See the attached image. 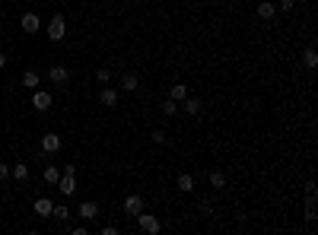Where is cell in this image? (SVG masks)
Here are the masks:
<instances>
[{"instance_id":"6da1fadb","label":"cell","mask_w":318,"mask_h":235,"mask_svg":"<svg viewBox=\"0 0 318 235\" xmlns=\"http://www.w3.org/2000/svg\"><path fill=\"white\" fill-rule=\"evenodd\" d=\"M64 35H67L64 13H54V16H51V22H48V38L51 41H64Z\"/></svg>"},{"instance_id":"7a4b0ae2","label":"cell","mask_w":318,"mask_h":235,"mask_svg":"<svg viewBox=\"0 0 318 235\" xmlns=\"http://www.w3.org/2000/svg\"><path fill=\"white\" fill-rule=\"evenodd\" d=\"M137 226H140V232H147V235H156V232L162 229V223H159L153 213H147V210L137 213Z\"/></svg>"},{"instance_id":"3957f363","label":"cell","mask_w":318,"mask_h":235,"mask_svg":"<svg viewBox=\"0 0 318 235\" xmlns=\"http://www.w3.org/2000/svg\"><path fill=\"white\" fill-rule=\"evenodd\" d=\"M48 80L54 83V86H67V83H70V70H67L64 64H54V67L48 70Z\"/></svg>"},{"instance_id":"277c9868","label":"cell","mask_w":318,"mask_h":235,"mask_svg":"<svg viewBox=\"0 0 318 235\" xmlns=\"http://www.w3.org/2000/svg\"><path fill=\"white\" fill-rule=\"evenodd\" d=\"M143 210H147V204H143L140 194H127L124 197V213L127 216H137V213H143Z\"/></svg>"},{"instance_id":"5b68a950","label":"cell","mask_w":318,"mask_h":235,"mask_svg":"<svg viewBox=\"0 0 318 235\" xmlns=\"http://www.w3.org/2000/svg\"><path fill=\"white\" fill-rule=\"evenodd\" d=\"M57 191L61 194H76V175H70V172H61V178H57Z\"/></svg>"},{"instance_id":"8992f818","label":"cell","mask_w":318,"mask_h":235,"mask_svg":"<svg viewBox=\"0 0 318 235\" xmlns=\"http://www.w3.org/2000/svg\"><path fill=\"white\" fill-rule=\"evenodd\" d=\"M76 213H80V220L92 223V220H99V204H96V200H83V204H80V210H76Z\"/></svg>"},{"instance_id":"52a82bcc","label":"cell","mask_w":318,"mask_h":235,"mask_svg":"<svg viewBox=\"0 0 318 235\" xmlns=\"http://www.w3.org/2000/svg\"><path fill=\"white\" fill-rule=\"evenodd\" d=\"M19 25H22L25 35H35V32L41 29V19H38V13H25L22 19H19Z\"/></svg>"},{"instance_id":"ba28073f","label":"cell","mask_w":318,"mask_h":235,"mask_svg":"<svg viewBox=\"0 0 318 235\" xmlns=\"http://www.w3.org/2000/svg\"><path fill=\"white\" fill-rule=\"evenodd\" d=\"M32 105H35L38 111H48L51 105H54V99H51V92H45V89H35V92H32Z\"/></svg>"},{"instance_id":"9c48e42d","label":"cell","mask_w":318,"mask_h":235,"mask_svg":"<svg viewBox=\"0 0 318 235\" xmlns=\"http://www.w3.org/2000/svg\"><path fill=\"white\" fill-rule=\"evenodd\" d=\"M118 99H121V92H118L115 86H105V89L99 92V102H102L105 108H115V105H118Z\"/></svg>"},{"instance_id":"30bf717a","label":"cell","mask_w":318,"mask_h":235,"mask_svg":"<svg viewBox=\"0 0 318 235\" xmlns=\"http://www.w3.org/2000/svg\"><path fill=\"white\" fill-rule=\"evenodd\" d=\"M57 150H61V137H57V134H45V137H41V153H45V156H54Z\"/></svg>"},{"instance_id":"8fae6325","label":"cell","mask_w":318,"mask_h":235,"mask_svg":"<svg viewBox=\"0 0 318 235\" xmlns=\"http://www.w3.org/2000/svg\"><path fill=\"white\" fill-rule=\"evenodd\" d=\"M201 99H191V95H188V99L182 102V105H178V111H185V115H191V118H197V115H201Z\"/></svg>"},{"instance_id":"7c38bea8","label":"cell","mask_w":318,"mask_h":235,"mask_svg":"<svg viewBox=\"0 0 318 235\" xmlns=\"http://www.w3.org/2000/svg\"><path fill=\"white\" fill-rule=\"evenodd\" d=\"M255 13H258V19H274V16H277V6H274L271 0H261V3L255 6Z\"/></svg>"},{"instance_id":"4fadbf2b","label":"cell","mask_w":318,"mask_h":235,"mask_svg":"<svg viewBox=\"0 0 318 235\" xmlns=\"http://www.w3.org/2000/svg\"><path fill=\"white\" fill-rule=\"evenodd\" d=\"M175 188L182 191V194H191V191H194V175H188V172H182V175L175 178Z\"/></svg>"},{"instance_id":"5bb4252c","label":"cell","mask_w":318,"mask_h":235,"mask_svg":"<svg viewBox=\"0 0 318 235\" xmlns=\"http://www.w3.org/2000/svg\"><path fill=\"white\" fill-rule=\"evenodd\" d=\"M137 89H140L137 73H121V92H137Z\"/></svg>"},{"instance_id":"9a60e30c","label":"cell","mask_w":318,"mask_h":235,"mask_svg":"<svg viewBox=\"0 0 318 235\" xmlns=\"http://www.w3.org/2000/svg\"><path fill=\"white\" fill-rule=\"evenodd\" d=\"M10 178H16L19 185H25V181H29V165H25V162H16L13 169H10Z\"/></svg>"},{"instance_id":"2e32d148","label":"cell","mask_w":318,"mask_h":235,"mask_svg":"<svg viewBox=\"0 0 318 235\" xmlns=\"http://www.w3.org/2000/svg\"><path fill=\"white\" fill-rule=\"evenodd\" d=\"M51 210H54V204H51L48 197H38V200H35V213L41 216V220H48V216H51Z\"/></svg>"},{"instance_id":"e0dca14e","label":"cell","mask_w":318,"mask_h":235,"mask_svg":"<svg viewBox=\"0 0 318 235\" xmlns=\"http://www.w3.org/2000/svg\"><path fill=\"white\" fill-rule=\"evenodd\" d=\"M303 67H306V70H315V67H318V54H315V48H306V51H303Z\"/></svg>"},{"instance_id":"ac0fdd59","label":"cell","mask_w":318,"mask_h":235,"mask_svg":"<svg viewBox=\"0 0 318 235\" xmlns=\"http://www.w3.org/2000/svg\"><path fill=\"white\" fill-rule=\"evenodd\" d=\"M38 83H41V76L35 70H25L22 73V86H25V89H38Z\"/></svg>"},{"instance_id":"d6986e66","label":"cell","mask_w":318,"mask_h":235,"mask_svg":"<svg viewBox=\"0 0 318 235\" xmlns=\"http://www.w3.org/2000/svg\"><path fill=\"white\" fill-rule=\"evenodd\" d=\"M51 216H54L57 223H67V220H70V207H67V204H57L54 210H51Z\"/></svg>"},{"instance_id":"ffe728a7","label":"cell","mask_w":318,"mask_h":235,"mask_svg":"<svg viewBox=\"0 0 318 235\" xmlns=\"http://www.w3.org/2000/svg\"><path fill=\"white\" fill-rule=\"evenodd\" d=\"M169 99H175L178 105H182V102L188 99V86H182V83H175V86H172V95H169Z\"/></svg>"},{"instance_id":"44dd1931","label":"cell","mask_w":318,"mask_h":235,"mask_svg":"<svg viewBox=\"0 0 318 235\" xmlns=\"http://www.w3.org/2000/svg\"><path fill=\"white\" fill-rule=\"evenodd\" d=\"M210 188L223 191V188H226V175H223V172H210Z\"/></svg>"},{"instance_id":"7402d4cb","label":"cell","mask_w":318,"mask_h":235,"mask_svg":"<svg viewBox=\"0 0 318 235\" xmlns=\"http://www.w3.org/2000/svg\"><path fill=\"white\" fill-rule=\"evenodd\" d=\"M162 115H166V118H175V115H178V102H175V99H166V102H162Z\"/></svg>"},{"instance_id":"603a6c76","label":"cell","mask_w":318,"mask_h":235,"mask_svg":"<svg viewBox=\"0 0 318 235\" xmlns=\"http://www.w3.org/2000/svg\"><path fill=\"white\" fill-rule=\"evenodd\" d=\"M57 178H61V169H54V165H45V181H48V185H57Z\"/></svg>"},{"instance_id":"cb8c5ba5","label":"cell","mask_w":318,"mask_h":235,"mask_svg":"<svg viewBox=\"0 0 318 235\" xmlns=\"http://www.w3.org/2000/svg\"><path fill=\"white\" fill-rule=\"evenodd\" d=\"M153 143H156V146H169L172 140H169V134H166V130H153Z\"/></svg>"},{"instance_id":"d4e9b609","label":"cell","mask_w":318,"mask_h":235,"mask_svg":"<svg viewBox=\"0 0 318 235\" xmlns=\"http://www.w3.org/2000/svg\"><path fill=\"white\" fill-rule=\"evenodd\" d=\"M197 210H201L204 216H213V204H210L207 197H201V200H197Z\"/></svg>"},{"instance_id":"484cf974","label":"cell","mask_w":318,"mask_h":235,"mask_svg":"<svg viewBox=\"0 0 318 235\" xmlns=\"http://www.w3.org/2000/svg\"><path fill=\"white\" fill-rule=\"evenodd\" d=\"M315 194H318V191H315V181H306V197H309V204H315Z\"/></svg>"},{"instance_id":"4316f807","label":"cell","mask_w":318,"mask_h":235,"mask_svg":"<svg viewBox=\"0 0 318 235\" xmlns=\"http://www.w3.org/2000/svg\"><path fill=\"white\" fill-rule=\"evenodd\" d=\"M6 178H10V165L0 162V181H6Z\"/></svg>"},{"instance_id":"83f0119b","label":"cell","mask_w":318,"mask_h":235,"mask_svg":"<svg viewBox=\"0 0 318 235\" xmlns=\"http://www.w3.org/2000/svg\"><path fill=\"white\" fill-rule=\"evenodd\" d=\"M96 80H99V83H108V70H105V67H102V70H96Z\"/></svg>"},{"instance_id":"f1b7e54d","label":"cell","mask_w":318,"mask_h":235,"mask_svg":"<svg viewBox=\"0 0 318 235\" xmlns=\"http://www.w3.org/2000/svg\"><path fill=\"white\" fill-rule=\"evenodd\" d=\"M102 235H118V226H102Z\"/></svg>"},{"instance_id":"f546056e","label":"cell","mask_w":318,"mask_h":235,"mask_svg":"<svg viewBox=\"0 0 318 235\" xmlns=\"http://www.w3.org/2000/svg\"><path fill=\"white\" fill-rule=\"evenodd\" d=\"M70 232H73V235H86V232H89V226H73Z\"/></svg>"},{"instance_id":"4dcf8cb0","label":"cell","mask_w":318,"mask_h":235,"mask_svg":"<svg viewBox=\"0 0 318 235\" xmlns=\"http://www.w3.org/2000/svg\"><path fill=\"white\" fill-rule=\"evenodd\" d=\"M277 10H293V0H280V6Z\"/></svg>"},{"instance_id":"1f68e13d","label":"cell","mask_w":318,"mask_h":235,"mask_svg":"<svg viewBox=\"0 0 318 235\" xmlns=\"http://www.w3.org/2000/svg\"><path fill=\"white\" fill-rule=\"evenodd\" d=\"M6 64H10V60H6V54H3V51H0V70H3Z\"/></svg>"},{"instance_id":"d6a6232c","label":"cell","mask_w":318,"mask_h":235,"mask_svg":"<svg viewBox=\"0 0 318 235\" xmlns=\"http://www.w3.org/2000/svg\"><path fill=\"white\" fill-rule=\"evenodd\" d=\"M0 22H3V13H0Z\"/></svg>"}]
</instances>
